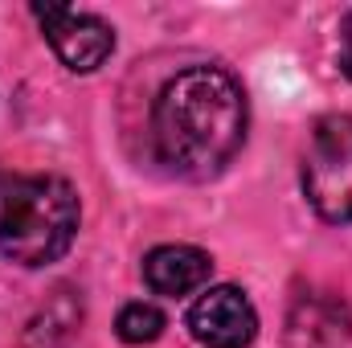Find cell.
Masks as SVG:
<instances>
[{
  "instance_id": "1",
  "label": "cell",
  "mask_w": 352,
  "mask_h": 348,
  "mask_svg": "<svg viewBox=\"0 0 352 348\" xmlns=\"http://www.w3.org/2000/svg\"><path fill=\"white\" fill-rule=\"evenodd\" d=\"M246 123V90L226 66H188L156 94V160L184 180H213L242 152Z\"/></svg>"
},
{
  "instance_id": "2",
  "label": "cell",
  "mask_w": 352,
  "mask_h": 348,
  "mask_svg": "<svg viewBox=\"0 0 352 348\" xmlns=\"http://www.w3.org/2000/svg\"><path fill=\"white\" fill-rule=\"evenodd\" d=\"M82 205L66 176L0 168V254L25 270L66 259L78 238Z\"/></svg>"
},
{
  "instance_id": "3",
  "label": "cell",
  "mask_w": 352,
  "mask_h": 348,
  "mask_svg": "<svg viewBox=\"0 0 352 348\" xmlns=\"http://www.w3.org/2000/svg\"><path fill=\"white\" fill-rule=\"evenodd\" d=\"M303 197L307 205L332 221L349 226L352 221V115H324L311 127L307 152H303Z\"/></svg>"
},
{
  "instance_id": "4",
  "label": "cell",
  "mask_w": 352,
  "mask_h": 348,
  "mask_svg": "<svg viewBox=\"0 0 352 348\" xmlns=\"http://www.w3.org/2000/svg\"><path fill=\"white\" fill-rule=\"evenodd\" d=\"M33 17L70 74H94L115 54V29L94 12H78L70 4H33Z\"/></svg>"
},
{
  "instance_id": "5",
  "label": "cell",
  "mask_w": 352,
  "mask_h": 348,
  "mask_svg": "<svg viewBox=\"0 0 352 348\" xmlns=\"http://www.w3.org/2000/svg\"><path fill=\"white\" fill-rule=\"evenodd\" d=\"M188 332L205 348H250L258 336V312L242 287L221 283L188 307Z\"/></svg>"
},
{
  "instance_id": "6",
  "label": "cell",
  "mask_w": 352,
  "mask_h": 348,
  "mask_svg": "<svg viewBox=\"0 0 352 348\" xmlns=\"http://www.w3.org/2000/svg\"><path fill=\"white\" fill-rule=\"evenodd\" d=\"M213 274V259L201 250V246H184V242H168V246H156L144 254V283L156 291V295H192L209 283Z\"/></svg>"
},
{
  "instance_id": "7",
  "label": "cell",
  "mask_w": 352,
  "mask_h": 348,
  "mask_svg": "<svg viewBox=\"0 0 352 348\" xmlns=\"http://www.w3.org/2000/svg\"><path fill=\"white\" fill-rule=\"evenodd\" d=\"M164 328H168L164 312H160L156 303H144V299L127 303V307L119 312V320H115V336H119L123 345H152V340L164 336Z\"/></svg>"
},
{
  "instance_id": "8",
  "label": "cell",
  "mask_w": 352,
  "mask_h": 348,
  "mask_svg": "<svg viewBox=\"0 0 352 348\" xmlns=\"http://www.w3.org/2000/svg\"><path fill=\"white\" fill-rule=\"evenodd\" d=\"M340 70L352 78V12L344 17V25H340Z\"/></svg>"
}]
</instances>
